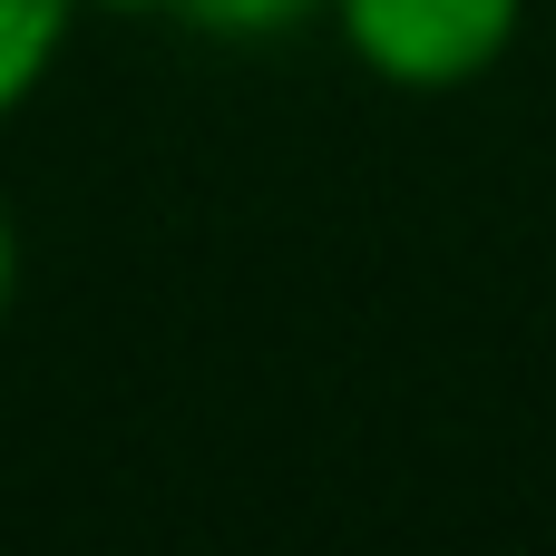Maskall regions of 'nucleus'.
<instances>
[{"label": "nucleus", "mask_w": 556, "mask_h": 556, "mask_svg": "<svg viewBox=\"0 0 556 556\" xmlns=\"http://www.w3.org/2000/svg\"><path fill=\"white\" fill-rule=\"evenodd\" d=\"M186 29H205V39H235V49H254V39H293L303 20H323V0H166Z\"/></svg>", "instance_id": "obj_3"}, {"label": "nucleus", "mask_w": 556, "mask_h": 556, "mask_svg": "<svg viewBox=\"0 0 556 556\" xmlns=\"http://www.w3.org/2000/svg\"><path fill=\"white\" fill-rule=\"evenodd\" d=\"M323 20L352 49V68H371L381 88L450 98L518 49L528 0H323Z\"/></svg>", "instance_id": "obj_1"}, {"label": "nucleus", "mask_w": 556, "mask_h": 556, "mask_svg": "<svg viewBox=\"0 0 556 556\" xmlns=\"http://www.w3.org/2000/svg\"><path fill=\"white\" fill-rule=\"evenodd\" d=\"M78 10H88V0H0V117H20V108L49 88L59 49H68V29H78Z\"/></svg>", "instance_id": "obj_2"}, {"label": "nucleus", "mask_w": 556, "mask_h": 556, "mask_svg": "<svg viewBox=\"0 0 556 556\" xmlns=\"http://www.w3.org/2000/svg\"><path fill=\"white\" fill-rule=\"evenodd\" d=\"M88 10H108V20H147V10H166V0H88Z\"/></svg>", "instance_id": "obj_5"}, {"label": "nucleus", "mask_w": 556, "mask_h": 556, "mask_svg": "<svg viewBox=\"0 0 556 556\" xmlns=\"http://www.w3.org/2000/svg\"><path fill=\"white\" fill-rule=\"evenodd\" d=\"M10 293H20V215L0 195V323H10Z\"/></svg>", "instance_id": "obj_4"}]
</instances>
